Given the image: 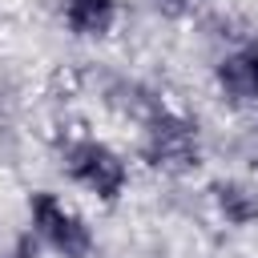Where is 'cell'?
<instances>
[{"instance_id":"obj_1","label":"cell","mask_w":258,"mask_h":258,"mask_svg":"<svg viewBox=\"0 0 258 258\" xmlns=\"http://www.w3.org/2000/svg\"><path fill=\"white\" fill-rule=\"evenodd\" d=\"M56 161H60V173L69 177V185L81 189L85 198L101 202V206H113V202H121L129 194L133 165L101 133H89V129L64 133V141L56 149Z\"/></svg>"},{"instance_id":"obj_2","label":"cell","mask_w":258,"mask_h":258,"mask_svg":"<svg viewBox=\"0 0 258 258\" xmlns=\"http://www.w3.org/2000/svg\"><path fill=\"white\" fill-rule=\"evenodd\" d=\"M206 141L189 113L173 105H157L149 117L137 121V161H145L161 177H185L202 165Z\"/></svg>"},{"instance_id":"obj_3","label":"cell","mask_w":258,"mask_h":258,"mask_svg":"<svg viewBox=\"0 0 258 258\" xmlns=\"http://www.w3.org/2000/svg\"><path fill=\"white\" fill-rule=\"evenodd\" d=\"M28 238L52 254V258H93L97 234L89 218L64 202L56 189H32L28 194Z\"/></svg>"},{"instance_id":"obj_4","label":"cell","mask_w":258,"mask_h":258,"mask_svg":"<svg viewBox=\"0 0 258 258\" xmlns=\"http://www.w3.org/2000/svg\"><path fill=\"white\" fill-rule=\"evenodd\" d=\"M214 93L234 113H258V36H238L218 48L210 64Z\"/></svg>"},{"instance_id":"obj_5","label":"cell","mask_w":258,"mask_h":258,"mask_svg":"<svg viewBox=\"0 0 258 258\" xmlns=\"http://www.w3.org/2000/svg\"><path fill=\"white\" fill-rule=\"evenodd\" d=\"M210 206H214L218 222H226L230 230H250V226H258V181L218 177L210 185Z\"/></svg>"},{"instance_id":"obj_6","label":"cell","mask_w":258,"mask_h":258,"mask_svg":"<svg viewBox=\"0 0 258 258\" xmlns=\"http://www.w3.org/2000/svg\"><path fill=\"white\" fill-rule=\"evenodd\" d=\"M60 24L77 40H101L121 20V0H56Z\"/></svg>"},{"instance_id":"obj_7","label":"cell","mask_w":258,"mask_h":258,"mask_svg":"<svg viewBox=\"0 0 258 258\" xmlns=\"http://www.w3.org/2000/svg\"><path fill=\"white\" fill-rule=\"evenodd\" d=\"M157 4H161L165 12H181V8H189L194 0H157Z\"/></svg>"}]
</instances>
